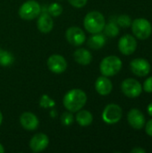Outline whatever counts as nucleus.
<instances>
[{
    "label": "nucleus",
    "mask_w": 152,
    "mask_h": 153,
    "mask_svg": "<svg viewBox=\"0 0 152 153\" xmlns=\"http://www.w3.org/2000/svg\"><path fill=\"white\" fill-rule=\"evenodd\" d=\"M87 94L81 89H72L68 91L63 98V105L67 111L76 113L83 108L87 103Z\"/></svg>",
    "instance_id": "obj_1"
},
{
    "label": "nucleus",
    "mask_w": 152,
    "mask_h": 153,
    "mask_svg": "<svg viewBox=\"0 0 152 153\" xmlns=\"http://www.w3.org/2000/svg\"><path fill=\"white\" fill-rule=\"evenodd\" d=\"M105 25V17L99 11H91L88 13L83 20V26L85 30L91 34L101 32L104 30Z\"/></svg>",
    "instance_id": "obj_2"
},
{
    "label": "nucleus",
    "mask_w": 152,
    "mask_h": 153,
    "mask_svg": "<svg viewBox=\"0 0 152 153\" xmlns=\"http://www.w3.org/2000/svg\"><path fill=\"white\" fill-rule=\"evenodd\" d=\"M123 66L122 60L116 56H108L102 59L99 65V70L102 75L107 77L117 74Z\"/></svg>",
    "instance_id": "obj_3"
},
{
    "label": "nucleus",
    "mask_w": 152,
    "mask_h": 153,
    "mask_svg": "<svg viewBox=\"0 0 152 153\" xmlns=\"http://www.w3.org/2000/svg\"><path fill=\"white\" fill-rule=\"evenodd\" d=\"M131 27L133 35L141 40H145L151 35V23L145 18H137L133 20L132 22Z\"/></svg>",
    "instance_id": "obj_4"
},
{
    "label": "nucleus",
    "mask_w": 152,
    "mask_h": 153,
    "mask_svg": "<svg viewBox=\"0 0 152 153\" xmlns=\"http://www.w3.org/2000/svg\"><path fill=\"white\" fill-rule=\"evenodd\" d=\"M18 13L22 20L31 21L41 13V6L35 0H28L20 6Z\"/></svg>",
    "instance_id": "obj_5"
},
{
    "label": "nucleus",
    "mask_w": 152,
    "mask_h": 153,
    "mask_svg": "<svg viewBox=\"0 0 152 153\" xmlns=\"http://www.w3.org/2000/svg\"><path fill=\"white\" fill-rule=\"evenodd\" d=\"M123 117L122 108L117 104H108L105 107L102 112V119L108 125L118 123Z\"/></svg>",
    "instance_id": "obj_6"
},
{
    "label": "nucleus",
    "mask_w": 152,
    "mask_h": 153,
    "mask_svg": "<svg viewBox=\"0 0 152 153\" xmlns=\"http://www.w3.org/2000/svg\"><path fill=\"white\" fill-rule=\"evenodd\" d=\"M121 90L123 93L131 99L138 98L142 92V86L139 81L133 78H127L123 81L121 84Z\"/></svg>",
    "instance_id": "obj_7"
},
{
    "label": "nucleus",
    "mask_w": 152,
    "mask_h": 153,
    "mask_svg": "<svg viewBox=\"0 0 152 153\" xmlns=\"http://www.w3.org/2000/svg\"><path fill=\"white\" fill-rule=\"evenodd\" d=\"M65 39L72 46L80 47L86 41V34L81 28L73 26L66 30Z\"/></svg>",
    "instance_id": "obj_8"
},
{
    "label": "nucleus",
    "mask_w": 152,
    "mask_h": 153,
    "mask_svg": "<svg viewBox=\"0 0 152 153\" xmlns=\"http://www.w3.org/2000/svg\"><path fill=\"white\" fill-rule=\"evenodd\" d=\"M47 68L50 72L56 74H61L64 72H65L67 68V62L65 58L57 54L51 55L47 61Z\"/></svg>",
    "instance_id": "obj_9"
},
{
    "label": "nucleus",
    "mask_w": 152,
    "mask_h": 153,
    "mask_svg": "<svg viewBox=\"0 0 152 153\" xmlns=\"http://www.w3.org/2000/svg\"><path fill=\"white\" fill-rule=\"evenodd\" d=\"M136 48H137V40L133 36L130 34H126L120 38L118 41V49L123 55L130 56L135 52Z\"/></svg>",
    "instance_id": "obj_10"
},
{
    "label": "nucleus",
    "mask_w": 152,
    "mask_h": 153,
    "mask_svg": "<svg viewBox=\"0 0 152 153\" xmlns=\"http://www.w3.org/2000/svg\"><path fill=\"white\" fill-rule=\"evenodd\" d=\"M131 71L139 77H144L151 72V64L145 58H135L130 63Z\"/></svg>",
    "instance_id": "obj_11"
},
{
    "label": "nucleus",
    "mask_w": 152,
    "mask_h": 153,
    "mask_svg": "<svg viewBox=\"0 0 152 153\" xmlns=\"http://www.w3.org/2000/svg\"><path fill=\"white\" fill-rule=\"evenodd\" d=\"M49 144V138L47 134L39 133L34 134L30 141V148L35 153L41 152L47 148Z\"/></svg>",
    "instance_id": "obj_12"
},
{
    "label": "nucleus",
    "mask_w": 152,
    "mask_h": 153,
    "mask_svg": "<svg viewBox=\"0 0 152 153\" xmlns=\"http://www.w3.org/2000/svg\"><path fill=\"white\" fill-rule=\"evenodd\" d=\"M127 121L129 125L134 129H142L146 123L145 117L138 108H132L127 114Z\"/></svg>",
    "instance_id": "obj_13"
},
{
    "label": "nucleus",
    "mask_w": 152,
    "mask_h": 153,
    "mask_svg": "<svg viewBox=\"0 0 152 153\" xmlns=\"http://www.w3.org/2000/svg\"><path fill=\"white\" fill-rule=\"evenodd\" d=\"M20 124L27 131H35L39 125L38 117L31 112H24L20 116Z\"/></svg>",
    "instance_id": "obj_14"
},
{
    "label": "nucleus",
    "mask_w": 152,
    "mask_h": 153,
    "mask_svg": "<svg viewBox=\"0 0 152 153\" xmlns=\"http://www.w3.org/2000/svg\"><path fill=\"white\" fill-rule=\"evenodd\" d=\"M54 27L53 17L48 13H42L38 16L37 20V28L38 30L44 34L49 33Z\"/></svg>",
    "instance_id": "obj_15"
},
{
    "label": "nucleus",
    "mask_w": 152,
    "mask_h": 153,
    "mask_svg": "<svg viewBox=\"0 0 152 153\" xmlns=\"http://www.w3.org/2000/svg\"><path fill=\"white\" fill-rule=\"evenodd\" d=\"M94 87H95L96 91L101 96H107L110 94L113 90L112 82L108 79V77L104 76V75L99 76L96 80Z\"/></svg>",
    "instance_id": "obj_16"
},
{
    "label": "nucleus",
    "mask_w": 152,
    "mask_h": 153,
    "mask_svg": "<svg viewBox=\"0 0 152 153\" xmlns=\"http://www.w3.org/2000/svg\"><path fill=\"white\" fill-rule=\"evenodd\" d=\"M73 59L79 65H88L92 61V55L88 49L83 48H80L74 51Z\"/></svg>",
    "instance_id": "obj_17"
},
{
    "label": "nucleus",
    "mask_w": 152,
    "mask_h": 153,
    "mask_svg": "<svg viewBox=\"0 0 152 153\" xmlns=\"http://www.w3.org/2000/svg\"><path fill=\"white\" fill-rule=\"evenodd\" d=\"M75 120L80 126L86 127V126H89L92 124L93 116L89 110H85V109L82 108L81 110L76 112Z\"/></svg>",
    "instance_id": "obj_18"
},
{
    "label": "nucleus",
    "mask_w": 152,
    "mask_h": 153,
    "mask_svg": "<svg viewBox=\"0 0 152 153\" xmlns=\"http://www.w3.org/2000/svg\"><path fill=\"white\" fill-rule=\"evenodd\" d=\"M87 44L89 46V48L98 50L102 48L105 44H106V38L103 34L99 33H95L93 34L87 41Z\"/></svg>",
    "instance_id": "obj_19"
},
{
    "label": "nucleus",
    "mask_w": 152,
    "mask_h": 153,
    "mask_svg": "<svg viewBox=\"0 0 152 153\" xmlns=\"http://www.w3.org/2000/svg\"><path fill=\"white\" fill-rule=\"evenodd\" d=\"M14 61V56L12 53L5 51V50H0V65L6 67L10 66Z\"/></svg>",
    "instance_id": "obj_20"
},
{
    "label": "nucleus",
    "mask_w": 152,
    "mask_h": 153,
    "mask_svg": "<svg viewBox=\"0 0 152 153\" xmlns=\"http://www.w3.org/2000/svg\"><path fill=\"white\" fill-rule=\"evenodd\" d=\"M105 30V34L108 37H116L119 34V27L117 25V23L114 22H110L108 23H106L104 30Z\"/></svg>",
    "instance_id": "obj_21"
},
{
    "label": "nucleus",
    "mask_w": 152,
    "mask_h": 153,
    "mask_svg": "<svg viewBox=\"0 0 152 153\" xmlns=\"http://www.w3.org/2000/svg\"><path fill=\"white\" fill-rule=\"evenodd\" d=\"M56 102L47 94H43L39 100V106L42 108H51L55 107Z\"/></svg>",
    "instance_id": "obj_22"
},
{
    "label": "nucleus",
    "mask_w": 152,
    "mask_h": 153,
    "mask_svg": "<svg viewBox=\"0 0 152 153\" xmlns=\"http://www.w3.org/2000/svg\"><path fill=\"white\" fill-rule=\"evenodd\" d=\"M47 13L52 17H58L63 13V6L59 3H53L48 6Z\"/></svg>",
    "instance_id": "obj_23"
},
{
    "label": "nucleus",
    "mask_w": 152,
    "mask_h": 153,
    "mask_svg": "<svg viewBox=\"0 0 152 153\" xmlns=\"http://www.w3.org/2000/svg\"><path fill=\"white\" fill-rule=\"evenodd\" d=\"M132 19L129 15L127 14H121L117 17L116 20V23L118 26L122 27V28H128L131 26L132 24Z\"/></svg>",
    "instance_id": "obj_24"
},
{
    "label": "nucleus",
    "mask_w": 152,
    "mask_h": 153,
    "mask_svg": "<svg viewBox=\"0 0 152 153\" xmlns=\"http://www.w3.org/2000/svg\"><path fill=\"white\" fill-rule=\"evenodd\" d=\"M74 121L73 116L72 114V112L67 111V112H64L61 116V123L63 124V126H70Z\"/></svg>",
    "instance_id": "obj_25"
},
{
    "label": "nucleus",
    "mask_w": 152,
    "mask_h": 153,
    "mask_svg": "<svg viewBox=\"0 0 152 153\" xmlns=\"http://www.w3.org/2000/svg\"><path fill=\"white\" fill-rule=\"evenodd\" d=\"M71 5H73L75 8H82L86 5L88 0H67Z\"/></svg>",
    "instance_id": "obj_26"
},
{
    "label": "nucleus",
    "mask_w": 152,
    "mask_h": 153,
    "mask_svg": "<svg viewBox=\"0 0 152 153\" xmlns=\"http://www.w3.org/2000/svg\"><path fill=\"white\" fill-rule=\"evenodd\" d=\"M142 90L148 93H152V76L149 77L143 83Z\"/></svg>",
    "instance_id": "obj_27"
},
{
    "label": "nucleus",
    "mask_w": 152,
    "mask_h": 153,
    "mask_svg": "<svg viewBox=\"0 0 152 153\" xmlns=\"http://www.w3.org/2000/svg\"><path fill=\"white\" fill-rule=\"evenodd\" d=\"M145 132L149 136L152 137V118L151 120H149L147 123H145Z\"/></svg>",
    "instance_id": "obj_28"
},
{
    "label": "nucleus",
    "mask_w": 152,
    "mask_h": 153,
    "mask_svg": "<svg viewBox=\"0 0 152 153\" xmlns=\"http://www.w3.org/2000/svg\"><path fill=\"white\" fill-rule=\"evenodd\" d=\"M132 153H145L146 151L144 149H142V148H134L131 151Z\"/></svg>",
    "instance_id": "obj_29"
},
{
    "label": "nucleus",
    "mask_w": 152,
    "mask_h": 153,
    "mask_svg": "<svg viewBox=\"0 0 152 153\" xmlns=\"http://www.w3.org/2000/svg\"><path fill=\"white\" fill-rule=\"evenodd\" d=\"M147 111H148V114H149L151 117H152V102L148 105V107H147Z\"/></svg>",
    "instance_id": "obj_30"
},
{
    "label": "nucleus",
    "mask_w": 152,
    "mask_h": 153,
    "mask_svg": "<svg viewBox=\"0 0 152 153\" xmlns=\"http://www.w3.org/2000/svg\"><path fill=\"white\" fill-rule=\"evenodd\" d=\"M4 146L0 143V153H4Z\"/></svg>",
    "instance_id": "obj_31"
},
{
    "label": "nucleus",
    "mask_w": 152,
    "mask_h": 153,
    "mask_svg": "<svg viewBox=\"0 0 152 153\" xmlns=\"http://www.w3.org/2000/svg\"><path fill=\"white\" fill-rule=\"evenodd\" d=\"M2 122H3V114H2V112H1V110H0V126H1V124H2Z\"/></svg>",
    "instance_id": "obj_32"
}]
</instances>
